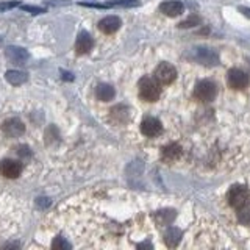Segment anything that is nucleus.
<instances>
[{"instance_id": "obj_1", "label": "nucleus", "mask_w": 250, "mask_h": 250, "mask_svg": "<svg viewBox=\"0 0 250 250\" xmlns=\"http://www.w3.org/2000/svg\"><path fill=\"white\" fill-rule=\"evenodd\" d=\"M138 89H139V99L144 102H156L161 96V89L158 83H156V78L152 77H143L138 82Z\"/></svg>"}, {"instance_id": "obj_2", "label": "nucleus", "mask_w": 250, "mask_h": 250, "mask_svg": "<svg viewBox=\"0 0 250 250\" xmlns=\"http://www.w3.org/2000/svg\"><path fill=\"white\" fill-rule=\"evenodd\" d=\"M227 202L234 209H241L250 203V189L246 185H234L227 192Z\"/></svg>"}, {"instance_id": "obj_3", "label": "nucleus", "mask_w": 250, "mask_h": 250, "mask_svg": "<svg viewBox=\"0 0 250 250\" xmlns=\"http://www.w3.org/2000/svg\"><path fill=\"white\" fill-rule=\"evenodd\" d=\"M191 58L194 61H197L202 66H216L219 64V55L216 50L209 49V47H195L191 50Z\"/></svg>"}, {"instance_id": "obj_4", "label": "nucleus", "mask_w": 250, "mask_h": 250, "mask_svg": "<svg viewBox=\"0 0 250 250\" xmlns=\"http://www.w3.org/2000/svg\"><path fill=\"white\" fill-rule=\"evenodd\" d=\"M217 96V86L211 80H202L195 84L194 97L200 102H213Z\"/></svg>"}, {"instance_id": "obj_5", "label": "nucleus", "mask_w": 250, "mask_h": 250, "mask_svg": "<svg viewBox=\"0 0 250 250\" xmlns=\"http://www.w3.org/2000/svg\"><path fill=\"white\" fill-rule=\"evenodd\" d=\"M0 130L6 138H21L25 135V124H23L19 117H8L0 125Z\"/></svg>"}, {"instance_id": "obj_6", "label": "nucleus", "mask_w": 250, "mask_h": 250, "mask_svg": "<svg viewBox=\"0 0 250 250\" xmlns=\"http://www.w3.org/2000/svg\"><path fill=\"white\" fill-rule=\"evenodd\" d=\"M22 170H23V163L18 161V160H13V158H5L0 161V175H3L5 178H19L22 175Z\"/></svg>"}, {"instance_id": "obj_7", "label": "nucleus", "mask_w": 250, "mask_h": 250, "mask_svg": "<svg viewBox=\"0 0 250 250\" xmlns=\"http://www.w3.org/2000/svg\"><path fill=\"white\" fill-rule=\"evenodd\" d=\"M5 58L16 66H23L30 58V52L19 45H8L5 49Z\"/></svg>"}, {"instance_id": "obj_8", "label": "nucleus", "mask_w": 250, "mask_h": 250, "mask_svg": "<svg viewBox=\"0 0 250 250\" xmlns=\"http://www.w3.org/2000/svg\"><path fill=\"white\" fill-rule=\"evenodd\" d=\"M155 78L161 84H172L177 78V70L170 62H160L158 67L155 69Z\"/></svg>"}, {"instance_id": "obj_9", "label": "nucleus", "mask_w": 250, "mask_h": 250, "mask_svg": "<svg viewBox=\"0 0 250 250\" xmlns=\"http://www.w3.org/2000/svg\"><path fill=\"white\" fill-rule=\"evenodd\" d=\"M249 75L241 69H230L227 72V84L231 89H244L249 84Z\"/></svg>"}, {"instance_id": "obj_10", "label": "nucleus", "mask_w": 250, "mask_h": 250, "mask_svg": "<svg viewBox=\"0 0 250 250\" xmlns=\"http://www.w3.org/2000/svg\"><path fill=\"white\" fill-rule=\"evenodd\" d=\"M141 133L147 138H156L163 133V125L158 119H155V117H146V119L141 122Z\"/></svg>"}, {"instance_id": "obj_11", "label": "nucleus", "mask_w": 250, "mask_h": 250, "mask_svg": "<svg viewBox=\"0 0 250 250\" xmlns=\"http://www.w3.org/2000/svg\"><path fill=\"white\" fill-rule=\"evenodd\" d=\"M92 47H94L92 36L88 33V31H80L77 36V41H75V52L78 55H86L92 50Z\"/></svg>"}, {"instance_id": "obj_12", "label": "nucleus", "mask_w": 250, "mask_h": 250, "mask_svg": "<svg viewBox=\"0 0 250 250\" xmlns=\"http://www.w3.org/2000/svg\"><path fill=\"white\" fill-rule=\"evenodd\" d=\"M160 11L167 18H177L185 11V5L180 0H167L160 5Z\"/></svg>"}, {"instance_id": "obj_13", "label": "nucleus", "mask_w": 250, "mask_h": 250, "mask_svg": "<svg viewBox=\"0 0 250 250\" xmlns=\"http://www.w3.org/2000/svg\"><path fill=\"white\" fill-rule=\"evenodd\" d=\"M121 25H122V21L117 18V16H106V18H104L99 22L97 27H99V30L102 31V33L113 35L121 28Z\"/></svg>"}, {"instance_id": "obj_14", "label": "nucleus", "mask_w": 250, "mask_h": 250, "mask_svg": "<svg viewBox=\"0 0 250 250\" xmlns=\"http://www.w3.org/2000/svg\"><path fill=\"white\" fill-rule=\"evenodd\" d=\"M182 156V147L177 143H170L161 148V160L166 163H174Z\"/></svg>"}, {"instance_id": "obj_15", "label": "nucleus", "mask_w": 250, "mask_h": 250, "mask_svg": "<svg viewBox=\"0 0 250 250\" xmlns=\"http://www.w3.org/2000/svg\"><path fill=\"white\" fill-rule=\"evenodd\" d=\"M5 80L13 86H22L23 83H27L28 74L22 72V70H18V69H11V70H6L5 72Z\"/></svg>"}, {"instance_id": "obj_16", "label": "nucleus", "mask_w": 250, "mask_h": 250, "mask_svg": "<svg viewBox=\"0 0 250 250\" xmlns=\"http://www.w3.org/2000/svg\"><path fill=\"white\" fill-rule=\"evenodd\" d=\"M182 236H183V231L177 229V227H170V229L166 230L164 233V244L167 247L174 249L180 244V241H182Z\"/></svg>"}, {"instance_id": "obj_17", "label": "nucleus", "mask_w": 250, "mask_h": 250, "mask_svg": "<svg viewBox=\"0 0 250 250\" xmlns=\"http://www.w3.org/2000/svg\"><path fill=\"white\" fill-rule=\"evenodd\" d=\"M116 96V91L111 84L108 83H100L96 88V97L100 102H111Z\"/></svg>"}, {"instance_id": "obj_18", "label": "nucleus", "mask_w": 250, "mask_h": 250, "mask_svg": "<svg viewBox=\"0 0 250 250\" xmlns=\"http://www.w3.org/2000/svg\"><path fill=\"white\" fill-rule=\"evenodd\" d=\"M121 109H122V105H119V106H116V108L111 109V119L114 122H117V124H119V117H122V122L128 121V109L124 108V111H121Z\"/></svg>"}, {"instance_id": "obj_19", "label": "nucleus", "mask_w": 250, "mask_h": 250, "mask_svg": "<svg viewBox=\"0 0 250 250\" xmlns=\"http://www.w3.org/2000/svg\"><path fill=\"white\" fill-rule=\"evenodd\" d=\"M16 153H18L22 160H30L31 158V148H30V146H27V144H21V146H18L16 147Z\"/></svg>"}, {"instance_id": "obj_20", "label": "nucleus", "mask_w": 250, "mask_h": 250, "mask_svg": "<svg viewBox=\"0 0 250 250\" xmlns=\"http://www.w3.org/2000/svg\"><path fill=\"white\" fill-rule=\"evenodd\" d=\"M238 219H239V222L241 224H244V225H250V207H244V208H241L238 209Z\"/></svg>"}, {"instance_id": "obj_21", "label": "nucleus", "mask_w": 250, "mask_h": 250, "mask_svg": "<svg viewBox=\"0 0 250 250\" xmlns=\"http://www.w3.org/2000/svg\"><path fill=\"white\" fill-rule=\"evenodd\" d=\"M70 247H72V246H70L62 236H57V238L53 239V242H52V249H61V250L64 249L66 250V249H70Z\"/></svg>"}, {"instance_id": "obj_22", "label": "nucleus", "mask_w": 250, "mask_h": 250, "mask_svg": "<svg viewBox=\"0 0 250 250\" xmlns=\"http://www.w3.org/2000/svg\"><path fill=\"white\" fill-rule=\"evenodd\" d=\"M21 8L25 13H30V14H44V13H47V10L45 8H41V6H30V5H21Z\"/></svg>"}, {"instance_id": "obj_23", "label": "nucleus", "mask_w": 250, "mask_h": 250, "mask_svg": "<svg viewBox=\"0 0 250 250\" xmlns=\"http://www.w3.org/2000/svg\"><path fill=\"white\" fill-rule=\"evenodd\" d=\"M21 6V3L18 0H8V2H0V13L8 11V10H13V8H18Z\"/></svg>"}, {"instance_id": "obj_24", "label": "nucleus", "mask_w": 250, "mask_h": 250, "mask_svg": "<svg viewBox=\"0 0 250 250\" xmlns=\"http://www.w3.org/2000/svg\"><path fill=\"white\" fill-rule=\"evenodd\" d=\"M52 205V200L49 197H38L36 199V207L41 208V209H47Z\"/></svg>"}, {"instance_id": "obj_25", "label": "nucleus", "mask_w": 250, "mask_h": 250, "mask_svg": "<svg viewBox=\"0 0 250 250\" xmlns=\"http://www.w3.org/2000/svg\"><path fill=\"white\" fill-rule=\"evenodd\" d=\"M194 23H200V19L197 18V16H194V18L191 19H188V21H185V22H182L180 23L178 27H182V28H188V27H194Z\"/></svg>"}, {"instance_id": "obj_26", "label": "nucleus", "mask_w": 250, "mask_h": 250, "mask_svg": "<svg viewBox=\"0 0 250 250\" xmlns=\"http://www.w3.org/2000/svg\"><path fill=\"white\" fill-rule=\"evenodd\" d=\"M61 78L62 80H67V82H72L74 80V75L67 72V70H61Z\"/></svg>"}, {"instance_id": "obj_27", "label": "nucleus", "mask_w": 250, "mask_h": 250, "mask_svg": "<svg viewBox=\"0 0 250 250\" xmlns=\"http://www.w3.org/2000/svg\"><path fill=\"white\" fill-rule=\"evenodd\" d=\"M239 13H242V14L246 16V18L250 19V8H247V6H239Z\"/></svg>"}, {"instance_id": "obj_28", "label": "nucleus", "mask_w": 250, "mask_h": 250, "mask_svg": "<svg viewBox=\"0 0 250 250\" xmlns=\"http://www.w3.org/2000/svg\"><path fill=\"white\" fill-rule=\"evenodd\" d=\"M18 247H19L18 242H8V244L2 246V249H18Z\"/></svg>"}]
</instances>
